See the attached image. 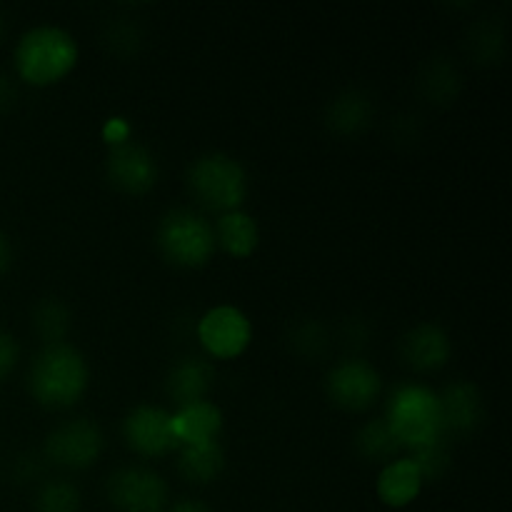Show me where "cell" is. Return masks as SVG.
I'll use <instances>...</instances> for the list:
<instances>
[{"label":"cell","instance_id":"6da1fadb","mask_svg":"<svg viewBox=\"0 0 512 512\" xmlns=\"http://www.w3.org/2000/svg\"><path fill=\"white\" fill-rule=\"evenodd\" d=\"M90 370L73 345H45L30 368V393L43 408L63 410L78 403L88 390Z\"/></svg>","mask_w":512,"mask_h":512},{"label":"cell","instance_id":"7a4b0ae2","mask_svg":"<svg viewBox=\"0 0 512 512\" xmlns=\"http://www.w3.org/2000/svg\"><path fill=\"white\" fill-rule=\"evenodd\" d=\"M78 63V43L63 28L40 25L28 30L15 48V70L30 85H53Z\"/></svg>","mask_w":512,"mask_h":512},{"label":"cell","instance_id":"3957f363","mask_svg":"<svg viewBox=\"0 0 512 512\" xmlns=\"http://www.w3.org/2000/svg\"><path fill=\"white\" fill-rule=\"evenodd\" d=\"M385 420L398 438L400 448H410L413 453L440 443L445 435L438 395L423 385H400L390 395Z\"/></svg>","mask_w":512,"mask_h":512},{"label":"cell","instance_id":"277c9868","mask_svg":"<svg viewBox=\"0 0 512 512\" xmlns=\"http://www.w3.org/2000/svg\"><path fill=\"white\" fill-rule=\"evenodd\" d=\"M188 188L203 208L235 213L248 198V173L230 155L208 153L190 165Z\"/></svg>","mask_w":512,"mask_h":512},{"label":"cell","instance_id":"5b68a950","mask_svg":"<svg viewBox=\"0 0 512 512\" xmlns=\"http://www.w3.org/2000/svg\"><path fill=\"white\" fill-rule=\"evenodd\" d=\"M158 248L175 268H203L215 253V230L193 210H170L158 225Z\"/></svg>","mask_w":512,"mask_h":512},{"label":"cell","instance_id":"8992f818","mask_svg":"<svg viewBox=\"0 0 512 512\" xmlns=\"http://www.w3.org/2000/svg\"><path fill=\"white\" fill-rule=\"evenodd\" d=\"M103 453V433L93 420H70L45 440V458L60 468L85 470Z\"/></svg>","mask_w":512,"mask_h":512},{"label":"cell","instance_id":"52a82bcc","mask_svg":"<svg viewBox=\"0 0 512 512\" xmlns=\"http://www.w3.org/2000/svg\"><path fill=\"white\" fill-rule=\"evenodd\" d=\"M200 345L218 360H233L245 353L253 338V325L233 305L208 310L198 323Z\"/></svg>","mask_w":512,"mask_h":512},{"label":"cell","instance_id":"ba28073f","mask_svg":"<svg viewBox=\"0 0 512 512\" xmlns=\"http://www.w3.org/2000/svg\"><path fill=\"white\" fill-rule=\"evenodd\" d=\"M108 498L120 512H165L168 485L148 468H123L108 480Z\"/></svg>","mask_w":512,"mask_h":512},{"label":"cell","instance_id":"9c48e42d","mask_svg":"<svg viewBox=\"0 0 512 512\" xmlns=\"http://www.w3.org/2000/svg\"><path fill=\"white\" fill-rule=\"evenodd\" d=\"M123 435L130 448L145 458H163L180 448L173 433V415L155 405H138L125 418Z\"/></svg>","mask_w":512,"mask_h":512},{"label":"cell","instance_id":"30bf717a","mask_svg":"<svg viewBox=\"0 0 512 512\" xmlns=\"http://www.w3.org/2000/svg\"><path fill=\"white\" fill-rule=\"evenodd\" d=\"M383 390L378 370L365 360H343L328 375V395L338 408L360 413L378 400Z\"/></svg>","mask_w":512,"mask_h":512},{"label":"cell","instance_id":"8fae6325","mask_svg":"<svg viewBox=\"0 0 512 512\" xmlns=\"http://www.w3.org/2000/svg\"><path fill=\"white\" fill-rule=\"evenodd\" d=\"M108 178L128 195H145L158 183V163L138 143L113 145L108 153Z\"/></svg>","mask_w":512,"mask_h":512},{"label":"cell","instance_id":"7c38bea8","mask_svg":"<svg viewBox=\"0 0 512 512\" xmlns=\"http://www.w3.org/2000/svg\"><path fill=\"white\" fill-rule=\"evenodd\" d=\"M440 418H443V433L468 435L478 430L485 418L483 395L473 383H455L438 395Z\"/></svg>","mask_w":512,"mask_h":512},{"label":"cell","instance_id":"4fadbf2b","mask_svg":"<svg viewBox=\"0 0 512 512\" xmlns=\"http://www.w3.org/2000/svg\"><path fill=\"white\" fill-rule=\"evenodd\" d=\"M215 370L205 358H183L173 365L165 380V393L173 400L175 408L203 403L213 388Z\"/></svg>","mask_w":512,"mask_h":512},{"label":"cell","instance_id":"5bb4252c","mask_svg":"<svg viewBox=\"0 0 512 512\" xmlns=\"http://www.w3.org/2000/svg\"><path fill=\"white\" fill-rule=\"evenodd\" d=\"M448 333L435 323H423L415 330H410L403 338V358L410 368L420 370V373H433L440 370L450 358Z\"/></svg>","mask_w":512,"mask_h":512},{"label":"cell","instance_id":"9a60e30c","mask_svg":"<svg viewBox=\"0 0 512 512\" xmlns=\"http://www.w3.org/2000/svg\"><path fill=\"white\" fill-rule=\"evenodd\" d=\"M220 430H223V413L210 400L180 408L173 415V433L178 438L180 448L213 443V440H218Z\"/></svg>","mask_w":512,"mask_h":512},{"label":"cell","instance_id":"2e32d148","mask_svg":"<svg viewBox=\"0 0 512 512\" xmlns=\"http://www.w3.org/2000/svg\"><path fill=\"white\" fill-rule=\"evenodd\" d=\"M423 475H420L418 465L410 458L393 460L383 468L378 478V498L383 500L388 508H405L413 500H418L420 490H423Z\"/></svg>","mask_w":512,"mask_h":512},{"label":"cell","instance_id":"e0dca14e","mask_svg":"<svg viewBox=\"0 0 512 512\" xmlns=\"http://www.w3.org/2000/svg\"><path fill=\"white\" fill-rule=\"evenodd\" d=\"M258 223L250 215L240 213H225L215 225V245L225 250L233 258H248L258 248Z\"/></svg>","mask_w":512,"mask_h":512},{"label":"cell","instance_id":"ac0fdd59","mask_svg":"<svg viewBox=\"0 0 512 512\" xmlns=\"http://www.w3.org/2000/svg\"><path fill=\"white\" fill-rule=\"evenodd\" d=\"M373 120V100L360 90L338 95L328 108V125L338 135H358Z\"/></svg>","mask_w":512,"mask_h":512},{"label":"cell","instance_id":"d6986e66","mask_svg":"<svg viewBox=\"0 0 512 512\" xmlns=\"http://www.w3.org/2000/svg\"><path fill=\"white\" fill-rule=\"evenodd\" d=\"M225 453L218 440L203 445H185L180 453V473L195 485H208L223 473Z\"/></svg>","mask_w":512,"mask_h":512},{"label":"cell","instance_id":"ffe728a7","mask_svg":"<svg viewBox=\"0 0 512 512\" xmlns=\"http://www.w3.org/2000/svg\"><path fill=\"white\" fill-rule=\"evenodd\" d=\"M355 445H358L360 455L373 460V463H393L395 455L403 450L385 418L370 420L368 425H363Z\"/></svg>","mask_w":512,"mask_h":512},{"label":"cell","instance_id":"44dd1931","mask_svg":"<svg viewBox=\"0 0 512 512\" xmlns=\"http://www.w3.org/2000/svg\"><path fill=\"white\" fill-rule=\"evenodd\" d=\"M35 330L48 345L63 343L70 330V313L60 300H43L33 315Z\"/></svg>","mask_w":512,"mask_h":512},{"label":"cell","instance_id":"7402d4cb","mask_svg":"<svg viewBox=\"0 0 512 512\" xmlns=\"http://www.w3.org/2000/svg\"><path fill=\"white\" fill-rule=\"evenodd\" d=\"M35 512H80V493L65 480L43 485L35 500Z\"/></svg>","mask_w":512,"mask_h":512},{"label":"cell","instance_id":"603a6c76","mask_svg":"<svg viewBox=\"0 0 512 512\" xmlns=\"http://www.w3.org/2000/svg\"><path fill=\"white\" fill-rule=\"evenodd\" d=\"M458 73H455V68L450 63H445V60H435V63H430L428 73L423 75V88L425 93H428V98L433 100H440V103H445V100H453L455 93H458Z\"/></svg>","mask_w":512,"mask_h":512},{"label":"cell","instance_id":"cb8c5ba5","mask_svg":"<svg viewBox=\"0 0 512 512\" xmlns=\"http://www.w3.org/2000/svg\"><path fill=\"white\" fill-rule=\"evenodd\" d=\"M410 460L418 465L423 480H438L440 475L450 468V453H448V448H445L443 440H440V443L428 445V448L415 450L413 458Z\"/></svg>","mask_w":512,"mask_h":512},{"label":"cell","instance_id":"d4e9b609","mask_svg":"<svg viewBox=\"0 0 512 512\" xmlns=\"http://www.w3.org/2000/svg\"><path fill=\"white\" fill-rule=\"evenodd\" d=\"M325 343H328V335L320 328L318 323H305L300 328H295L293 333V348L298 350L300 355H320L325 350Z\"/></svg>","mask_w":512,"mask_h":512},{"label":"cell","instance_id":"484cf974","mask_svg":"<svg viewBox=\"0 0 512 512\" xmlns=\"http://www.w3.org/2000/svg\"><path fill=\"white\" fill-rule=\"evenodd\" d=\"M500 45H503V33H500V30H493L490 25H485L480 33H475L473 48H475V53L485 60V63H490L493 58H498V50L495 48H500Z\"/></svg>","mask_w":512,"mask_h":512},{"label":"cell","instance_id":"4316f807","mask_svg":"<svg viewBox=\"0 0 512 512\" xmlns=\"http://www.w3.org/2000/svg\"><path fill=\"white\" fill-rule=\"evenodd\" d=\"M18 355H20V348H18V343H15L13 335H8L0 330V378H5V375L15 368V363H18Z\"/></svg>","mask_w":512,"mask_h":512},{"label":"cell","instance_id":"83f0119b","mask_svg":"<svg viewBox=\"0 0 512 512\" xmlns=\"http://www.w3.org/2000/svg\"><path fill=\"white\" fill-rule=\"evenodd\" d=\"M128 133L130 128L123 118H113L108 125H105V140L110 143V148L120 143H128Z\"/></svg>","mask_w":512,"mask_h":512},{"label":"cell","instance_id":"f1b7e54d","mask_svg":"<svg viewBox=\"0 0 512 512\" xmlns=\"http://www.w3.org/2000/svg\"><path fill=\"white\" fill-rule=\"evenodd\" d=\"M15 103V88L5 75H0V113Z\"/></svg>","mask_w":512,"mask_h":512},{"label":"cell","instance_id":"f546056e","mask_svg":"<svg viewBox=\"0 0 512 512\" xmlns=\"http://www.w3.org/2000/svg\"><path fill=\"white\" fill-rule=\"evenodd\" d=\"M170 512H210L208 505L198 503V500H180V503L173 505Z\"/></svg>","mask_w":512,"mask_h":512},{"label":"cell","instance_id":"4dcf8cb0","mask_svg":"<svg viewBox=\"0 0 512 512\" xmlns=\"http://www.w3.org/2000/svg\"><path fill=\"white\" fill-rule=\"evenodd\" d=\"M10 258H13V253H10V243H8V238H5V235L0 233V275H3L5 270H8Z\"/></svg>","mask_w":512,"mask_h":512},{"label":"cell","instance_id":"1f68e13d","mask_svg":"<svg viewBox=\"0 0 512 512\" xmlns=\"http://www.w3.org/2000/svg\"><path fill=\"white\" fill-rule=\"evenodd\" d=\"M118 38H120V33H118V30L113 28V40H118ZM123 38H125V40H133V43H135V38H133V30H130V28L125 30V33H123ZM118 43H120V40H118ZM118 43H113V48H115V45H118Z\"/></svg>","mask_w":512,"mask_h":512},{"label":"cell","instance_id":"d6a6232c","mask_svg":"<svg viewBox=\"0 0 512 512\" xmlns=\"http://www.w3.org/2000/svg\"><path fill=\"white\" fill-rule=\"evenodd\" d=\"M0 33H3V20H0Z\"/></svg>","mask_w":512,"mask_h":512}]
</instances>
